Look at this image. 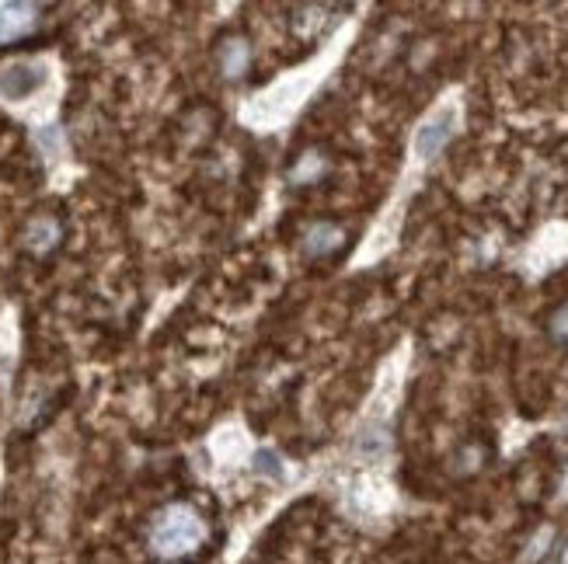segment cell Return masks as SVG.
<instances>
[{
  "mask_svg": "<svg viewBox=\"0 0 568 564\" xmlns=\"http://www.w3.org/2000/svg\"><path fill=\"white\" fill-rule=\"evenodd\" d=\"M206 540V526L189 505H168L150 530V547L157 558H185Z\"/></svg>",
  "mask_w": 568,
  "mask_h": 564,
  "instance_id": "1",
  "label": "cell"
},
{
  "mask_svg": "<svg viewBox=\"0 0 568 564\" xmlns=\"http://www.w3.org/2000/svg\"><path fill=\"white\" fill-rule=\"evenodd\" d=\"M39 25V0H0V49L28 39Z\"/></svg>",
  "mask_w": 568,
  "mask_h": 564,
  "instance_id": "2",
  "label": "cell"
},
{
  "mask_svg": "<svg viewBox=\"0 0 568 564\" xmlns=\"http://www.w3.org/2000/svg\"><path fill=\"white\" fill-rule=\"evenodd\" d=\"M450 136H454V112L447 108V112L433 115V119L419 126V133H415V154H419L422 161H429V157H436L447 147Z\"/></svg>",
  "mask_w": 568,
  "mask_h": 564,
  "instance_id": "3",
  "label": "cell"
},
{
  "mask_svg": "<svg viewBox=\"0 0 568 564\" xmlns=\"http://www.w3.org/2000/svg\"><path fill=\"white\" fill-rule=\"evenodd\" d=\"M42 81H46V70H42L39 63H14V67H7L4 74H0V94L14 101L28 98V94L42 88Z\"/></svg>",
  "mask_w": 568,
  "mask_h": 564,
  "instance_id": "4",
  "label": "cell"
},
{
  "mask_svg": "<svg viewBox=\"0 0 568 564\" xmlns=\"http://www.w3.org/2000/svg\"><path fill=\"white\" fill-rule=\"evenodd\" d=\"M342 248V230L332 227V223H318V227L307 230L304 237V251L311 258H321V255H332V251Z\"/></svg>",
  "mask_w": 568,
  "mask_h": 564,
  "instance_id": "5",
  "label": "cell"
},
{
  "mask_svg": "<svg viewBox=\"0 0 568 564\" xmlns=\"http://www.w3.org/2000/svg\"><path fill=\"white\" fill-rule=\"evenodd\" d=\"M248 60H251V49L244 39H227L220 46V67H224L227 77H241L248 70Z\"/></svg>",
  "mask_w": 568,
  "mask_h": 564,
  "instance_id": "6",
  "label": "cell"
},
{
  "mask_svg": "<svg viewBox=\"0 0 568 564\" xmlns=\"http://www.w3.org/2000/svg\"><path fill=\"white\" fill-rule=\"evenodd\" d=\"M25 241H28V248L39 251V255H42V251H49L56 241H60V223H56L53 216H39V220L28 227Z\"/></svg>",
  "mask_w": 568,
  "mask_h": 564,
  "instance_id": "7",
  "label": "cell"
},
{
  "mask_svg": "<svg viewBox=\"0 0 568 564\" xmlns=\"http://www.w3.org/2000/svg\"><path fill=\"white\" fill-rule=\"evenodd\" d=\"M318 171H325V161H321L318 154H307L304 161L297 164V168H293V182L297 185H304V182H311V178H318Z\"/></svg>",
  "mask_w": 568,
  "mask_h": 564,
  "instance_id": "8",
  "label": "cell"
},
{
  "mask_svg": "<svg viewBox=\"0 0 568 564\" xmlns=\"http://www.w3.org/2000/svg\"><path fill=\"white\" fill-rule=\"evenodd\" d=\"M255 470H258V474H272V477H276V481H279V477H283V467H279V457H276V453H258V457H255Z\"/></svg>",
  "mask_w": 568,
  "mask_h": 564,
  "instance_id": "9",
  "label": "cell"
},
{
  "mask_svg": "<svg viewBox=\"0 0 568 564\" xmlns=\"http://www.w3.org/2000/svg\"><path fill=\"white\" fill-rule=\"evenodd\" d=\"M551 338H555V342H562V345H568V303L562 310H558L555 317H551Z\"/></svg>",
  "mask_w": 568,
  "mask_h": 564,
  "instance_id": "10",
  "label": "cell"
}]
</instances>
